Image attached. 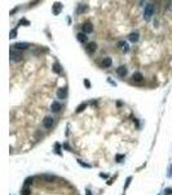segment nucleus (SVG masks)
Segmentation results:
<instances>
[{
    "label": "nucleus",
    "mask_w": 172,
    "mask_h": 195,
    "mask_svg": "<svg viewBox=\"0 0 172 195\" xmlns=\"http://www.w3.org/2000/svg\"><path fill=\"white\" fill-rule=\"evenodd\" d=\"M153 13H154V7L151 4H148L145 7V10H144V17H145L146 21L150 20V17L153 16Z\"/></svg>",
    "instance_id": "f257e3e1"
},
{
    "label": "nucleus",
    "mask_w": 172,
    "mask_h": 195,
    "mask_svg": "<svg viewBox=\"0 0 172 195\" xmlns=\"http://www.w3.org/2000/svg\"><path fill=\"white\" fill-rule=\"evenodd\" d=\"M21 58H22V56H21V54H19L17 49L13 48L12 51H10V60H13V61H19Z\"/></svg>",
    "instance_id": "f03ea898"
},
{
    "label": "nucleus",
    "mask_w": 172,
    "mask_h": 195,
    "mask_svg": "<svg viewBox=\"0 0 172 195\" xmlns=\"http://www.w3.org/2000/svg\"><path fill=\"white\" fill-rule=\"evenodd\" d=\"M82 30H83L84 34H89V33H92V30H93L92 24H91V22H85V24L82 26Z\"/></svg>",
    "instance_id": "7ed1b4c3"
},
{
    "label": "nucleus",
    "mask_w": 172,
    "mask_h": 195,
    "mask_svg": "<svg viewBox=\"0 0 172 195\" xmlns=\"http://www.w3.org/2000/svg\"><path fill=\"white\" fill-rule=\"evenodd\" d=\"M52 125H53V118L52 117H45V118L43 120V126L47 127V129H49V127H52Z\"/></svg>",
    "instance_id": "20e7f679"
},
{
    "label": "nucleus",
    "mask_w": 172,
    "mask_h": 195,
    "mask_svg": "<svg viewBox=\"0 0 172 195\" xmlns=\"http://www.w3.org/2000/svg\"><path fill=\"white\" fill-rule=\"evenodd\" d=\"M29 47H30L29 43H21V42H19V43H16L14 46H13V48L17 49V51H21V49H27Z\"/></svg>",
    "instance_id": "39448f33"
},
{
    "label": "nucleus",
    "mask_w": 172,
    "mask_h": 195,
    "mask_svg": "<svg viewBox=\"0 0 172 195\" xmlns=\"http://www.w3.org/2000/svg\"><path fill=\"white\" fill-rule=\"evenodd\" d=\"M57 96L60 98V99H65V98L67 96V88H66V87H61L60 90L57 91Z\"/></svg>",
    "instance_id": "423d86ee"
},
{
    "label": "nucleus",
    "mask_w": 172,
    "mask_h": 195,
    "mask_svg": "<svg viewBox=\"0 0 172 195\" xmlns=\"http://www.w3.org/2000/svg\"><path fill=\"white\" fill-rule=\"evenodd\" d=\"M116 73H118L119 77H126V74H127V68H126V66H119L118 70H116Z\"/></svg>",
    "instance_id": "0eeeda50"
},
{
    "label": "nucleus",
    "mask_w": 172,
    "mask_h": 195,
    "mask_svg": "<svg viewBox=\"0 0 172 195\" xmlns=\"http://www.w3.org/2000/svg\"><path fill=\"white\" fill-rule=\"evenodd\" d=\"M142 78H144V76L141 73H138V72H136V73L132 74V79H133L135 82H141V81H142Z\"/></svg>",
    "instance_id": "6e6552de"
},
{
    "label": "nucleus",
    "mask_w": 172,
    "mask_h": 195,
    "mask_svg": "<svg viewBox=\"0 0 172 195\" xmlns=\"http://www.w3.org/2000/svg\"><path fill=\"white\" fill-rule=\"evenodd\" d=\"M61 9H62V5H61L60 3H54L53 4V13L54 15H58V13L61 12Z\"/></svg>",
    "instance_id": "1a4fd4ad"
},
{
    "label": "nucleus",
    "mask_w": 172,
    "mask_h": 195,
    "mask_svg": "<svg viewBox=\"0 0 172 195\" xmlns=\"http://www.w3.org/2000/svg\"><path fill=\"white\" fill-rule=\"evenodd\" d=\"M96 48H97L96 43H88V44H87V51L89 52V54L95 52V51H96Z\"/></svg>",
    "instance_id": "9d476101"
},
{
    "label": "nucleus",
    "mask_w": 172,
    "mask_h": 195,
    "mask_svg": "<svg viewBox=\"0 0 172 195\" xmlns=\"http://www.w3.org/2000/svg\"><path fill=\"white\" fill-rule=\"evenodd\" d=\"M51 108H52L53 112H58V111L61 109V104L58 102H53V103H52V105H51Z\"/></svg>",
    "instance_id": "9b49d317"
},
{
    "label": "nucleus",
    "mask_w": 172,
    "mask_h": 195,
    "mask_svg": "<svg viewBox=\"0 0 172 195\" xmlns=\"http://www.w3.org/2000/svg\"><path fill=\"white\" fill-rule=\"evenodd\" d=\"M76 37H78V40L82 42V43H85V42H87V39H88V38H87V35H85L84 33H79V34H78Z\"/></svg>",
    "instance_id": "f8f14e48"
},
{
    "label": "nucleus",
    "mask_w": 172,
    "mask_h": 195,
    "mask_svg": "<svg viewBox=\"0 0 172 195\" xmlns=\"http://www.w3.org/2000/svg\"><path fill=\"white\" fill-rule=\"evenodd\" d=\"M110 65H111V58L105 57L104 60H102V66H104V68H109Z\"/></svg>",
    "instance_id": "ddd939ff"
},
{
    "label": "nucleus",
    "mask_w": 172,
    "mask_h": 195,
    "mask_svg": "<svg viewBox=\"0 0 172 195\" xmlns=\"http://www.w3.org/2000/svg\"><path fill=\"white\" fill-rule=\"evenodd\" d=\"M40 178H43V180H45V181H49V182H52V181H54V177L53 176H48V174H41V176H39Z\"/></svg>",
    "instance_id": "4468645a"
},
{
    "label": "nucleus",
    "mask_w": 172,
    "mask_h": 195,
    "mask_svg": "<svg viewBox=\"0 0 172 195\" xmlns=\"http://www.w3.org/2000/svg\"><path fill=\"white\" fill-rule=\"evenodd\" d=\"M129 40L137 42L138 40V33H131V34H129Z\"/></svg>",
    "instance_id": "2eb2a0df"
},
{
    "label": "nucleus",
    "mask_w": 172,
    "mask_h": 195,
    "mask_svg": "<svg viewBox=\"0 0 172 195\" xmlns=\"http://www.w3.org/2000/svg\"><path fill=\"white\" fill-rule=\"evenodd\" d=\"M119 47H120V48H123V51L124 52H127L128 51V44L126 43V42H119V44H118Z\"/></svg>",
    "instance_id": "dca6fc26"
},
{
    "label": "nucleus",
    "mask_w": 172,
    "mask_h": 195,
    "mask_svg": "<svg viewBox=\"0 0 172 195\" xmlns=\"http://www.w3.org/2000/svg\"><path fill=\"white\" fill-rule=\"evenodd\" d=\"M22 195H30V187H29V185H25L23 190H22Z\"/></svg>",
    "instance_id": "f3484780"
},
{
    "label": "nucleus",
    "mask_w": 172,
    "mask_h": 195,
    "mask_svg": "<svg viewBox=\"0 0 172 195\" xmlns=\"http://www.w3.org/2000/svg\"><path fill=\"white\" fill-rule=\"evenodd\" d=\"M85 107H87V104H85V103H83V104H80V105H79V107H78V109H76V112H78V113H80V112H82V111H83V109H84V108H85Z\"/></svg>",
    "instance_id": "a211bd4d"
},
{
    "label": "nucleus",
    "mask_w": 172,
    "mask_h": 195,
    "mask_svg": "<svg viewBox=\"0 0 172 195\" xmlns=\"http://www.w3.org/2000/svg\"><path fill=\"white\" fill-rule=\"evenodd\" d=\"M53 70L56 72V73H61V68H60L58 64H54V65H53Z\"/></svg>",
    "instance_id": "6ab92c4d"
},
{
    "label": "nucleus",
    "mask_w": 172,
    "mask_h": 195,
    "mask_svg": "<svg viewBox=\"0 0 172 195\" xmlns=\"http://www.w3.org/2000/svg\"><path fill=\"white\" fill-rule=\"evenodd\" d=\"M16 35H17V30L13 29L12 31H10V38H16Z\"/></svg>",
    "instance_id": "aec40b11"
},
{
    "label": "nucleus",
    "mask_w": 172,
    "mask_h": 195,
    "mask_svg": "<svg viewBox=\"0 0 172 195\" xmlns=\"http://www.w3.org/2000/svg\"><path fill=\"white\" fill-rule=\"evenodd\" d=\"M123 159H124L123 155H118V156H116V161H119V163H120V160H123Z\"/></svg>",
    "instance_id": "412c9836"
},
{
    "label": "nucleus",
    "mask_w": 172,
    "mask_h": 195,
    "mask_svg": "<svg viewBox=\"0 0 172 195\" xmlns=\"http://www.w3.org/2000/svg\"><path fill=\"white\" fill-rule=\"evenodd\" d=\"M131 180H132L131 177H128V178H127V183H126V186H124V189H127V187L129 186V182H131Z\"/></svg>",
    "instance_id": "4be33fe9"
},
{
    "label": "nucleus",
    "mask_w": 172,
    "mask_h": 195,
    "mask_svg": "<svg viewBox=\"0 0 172 195\" xmlns=\"http://www.w3.org/2000/svg\"><path fill=\"white\" fill-rule=\"evenodd\" d=\"M84 85H85V87H87V88H89V87H91V83H89V81H88V79H85V81H84Z\"/></svg>",
    "instance_id": "5701e85b"
},
{
    "label": "nucleus",
    "mask_w": 172,
    "mask_h": 195,
    "mask_svg": "<svg viewBox=\"0 0 172 195\" xmlns=\"http://www.w3.org/2000/svg\"><path fill=\"white\" fill-rule=\"evenodd\" d=\"M171 194H172V189H167L164 191V195H171Z\"/></svg>",
    "instance_id": "b1692460"
},
{
    "label": "nucleus",
    "mask_w": 172,
    "mask_h": 195,
    "mask_svg": "<svg viewBox=\"0 0 172 195\" xmlns=\"http://www.w3.org/2000/svg\"><path fill=\"white\" fill-rule=\"evenodd\" d=\"M29 25V21H26V20H22V21H19V25Z\"/></svg>",
    "instance_id": "393cba45"
},
{
    "label": "nucleus",
    "mask_w": 172,
    "mask_h": 195,
    "mask_svg": "<svg viewBox=\"0 0 172 195\" xmlns=\"http://www.w3.org/2000/svg\"><path fill=\"white\" fill-rule=\"evenodd\" d=\"M168 176H172V165H170V168H168Z\"/></svg>",
    "instance_id": "a878e982"
}]
</instances>
